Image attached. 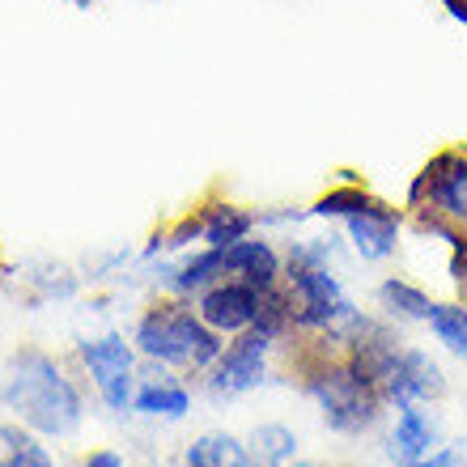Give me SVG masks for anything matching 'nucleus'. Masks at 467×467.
Listing matches in <instances>:
<instances>
[{"mask_svg":"<svg viewBox=\"0 0 467 467\" xmlns=\"http://www.w3.org/2000/svg\"><path fill=\"white\" fill-rule=\"evenodd\" d=\"M5 408L38 433L64 438L81 425V395L64 369L43 353H22L13 361V374L5 382Z\"/></svg>","mask_w":467,"mask_h":467,"instance_id":"1","label":"nucleus"},{"mask_svg":"<svg viewBox=\"0 0 467 467\" xmlns=\"http://www.w3.org/2000/svg\"><path fill=\"white\" fill-rule=\"evenodd\" d=\"M289 306H294V323L310 327V332H357L361 315L345 297L340 281L327 272V246L323 238L294 246L289 251Z\"/></svg>","mask_w":467,"mask_h":467,"instance_id":"2","label":"nucleus"},{"mask_svg":"<svg viewBox=\"0 0 467 467\" xmlns=\"http://www.w3.org/2000/svg\"><path fill=\"white\" fill-rule=\"evenodd\" d=\"M217 336L222 332H213L196 310L158 306L140 319V327H136V345H140L145 357H153V361L183 366V369H204L222 357V340H217Z\"/></svg>","mask_w":467,"mask_h":467,"instance_id":"3","label":"nucleus"},{"mask_svg":"<svg viewBox=\"0 0 467 467\" xmlns=\"http://www.w3.org/2000/svg\"><path fill=\"white\" fill-rule=\"evenodd\" d=\"M306 391H310V400L319 404L327 430H336V433H366L369 425L379 420L382 395L353 361H345V366H323L319 374H310Z\"/></svg>","mask_w":467,"mask_h":467,"instance_id":"4","label":"nucleus"},{"mask_svg":"<svg viewBox=\"0 0 467 467\" xmlns=\"http://www.w3.org/2000/svg\"><path fill=\"white\" fill-rule=\"evenodd\" d=\"M408 200L425 204L433 217H446L459 230H467V153H438L417 174Z\"/></svg>","mask_w":467,"mask_h":467,"instance_id":"5","label":"nucleus"},{"mask_svg":"<svg viewBox=\"0 0 467 467\" xmlns=\"http://www.w3.org/2000/svg\"><path fill=\"white\" fill-rule=\"evenodd\" d=\"M374 387H379V395L387 404L404 408V404H430V400H438L446 391V379L430 353H420V348H395Z\"/></svg>","mask_w":467,"mask_h":467,"instance_id":"6","label":"nucleus"},{"mask_svg":"<svg viewBox=\"0 0 467 467\" xmlns=\"http://www.w3.org/2000/svg\"><path fill=\"white\" fill-rule=\"evenodd\" d=\"M81 361L89 366V379L107 400V408L123 412L132 404V348L123 345V336H99L81 345Z\"/></svg>","mask_w":467,"mask_h":467,"instance_id":"7","label":"nucleus"},{"mask_svg":"<svg viewBox=\"0 0 467 467\" xmlns=\"http://www.w3.org/2000/svg\"><path fill=\"white\" fill-rule=\"evenodd\" d=\"M268 336L264 332H243L238 340H234L230 348H222V357L213 361V379H209V391L213 395H243L251 391V387H259L264 382V357H268Z\"/></svg>","mask_w":467,"mask_h":467,"instance_id":"8","label":"nucleus"},{"mask_svg":"<svg viewBox=\"0 0 467 467\" xmlns=\"http://www.w3.org/2000/svg\"><path fill=\"white\" fill-rule=\"evenodd\" d=\"M259 315V289L246 281H222L209 285L200 297V319L213 332H251Z\"/></svg>","mask_w":467,"mask_h":467,"instance_id":"9","label":"nucleus"},{"mask_svg":"<svg viewBox=\"0 0 467 467\" xmlns=\"http://www.w3.org/2000/svg\"><path fill=\"white\" fill-rule=\"evenodd\" d=\"M345 225H348V238H353L361 259H387L395 251V243H400V213L379 204V200H374L369 209L345 217Z\"/></svg>","mask_w":467,"mask_h":467,"instance_id":"10","label":"nucleus"},{"mask_svg":"<svg viewBox=\"0 0 467 467\" xmlns=\"http://www.w3.org/2000/svg\"><path fill=\"white\" fill-rule=\"evenodd\" d=\"M438 442V420L425 412L420 404H404L400 408V417H395V430H391V446H387V455L395 463H417V459L430 455V446Z\"/></svg>","mask_w":467,"mask_h":467,"instance_id":"11","label":"nucleus"},{"mask_svg":"<svg viewBox=\"0 0 467 467\" xmlns=\"http://www.w3.org/2000/svg\"><path fill=\"white\" fill-rule=\"evenodd\" d=\"M222 251H225V272L243 276V281L255 285V289H272L276 276H281V259H276V251H272L268 243L238 238V243L222 246Z\"/></svg>","mask_w":467,"mask_h":467,"instance_id":"12","label":"nucleus"},{"mask_svg":"<svg viewBox=\"0 0 467 467\" xmlns=\"http://www.w3.org/2000/svg\"><path fill=\"white\" fill-rule=\"evenodd\" d=\"M187 467H251V455L234 433H204L187 451Z\"/></svg>","mask_w":467,"mask_h":467,"instance_id":"13","label":"nucleus"},{"mask_svg":"<svg viewBox=\"0 0 467 467\" xmlns=\"http://www.w3.org/2000/svg\"><path fill=\"white\" fill-rule=\"evenodd\" d=\"M294 451H297V438L294 430L285 425H259L251 433V467H289L294 463Z\"/></svg>","mask_w":467,"mask_h":467,"instance_id":"14","label":"nucleus"},{"mask_svg":"<svg viewBox=\"0 0 467 467\" xmlns=\"http://www.w3.org/2000/svg\"><path fill=\"white\" fill-rule=\"evenodd\" d=\"M379 302L382 310H391L395 319H430V294L425 289H417V285L400 281V276H387V281L379 285Z\"/></svg>","mask_w":467,"mask_h":467,"instance_id":"15","label":"nucleus"},{"mask_svg":"<svg viewBox=\"0 0 467 467\" xmlns=\"http://www.w3.org/2000/svg\"><path fill=\"white\" fill-rule=\"evenodd\" d=\"M0 467H56V463L38 446L35 433L17 430V425H0Z\"/></svg>","mask_w":467,"mask_h":467,"instance_id":"16","label":"nucleus"},{"mask_svg":"<svg viewBox=\"0 0 467 467\" xmlns=\"http://www.w3.org/2000/svg\"><path fill=\"white\" fill-rule=\"evenodd\" d=\"M204 230H200V238L209 246H230V243H238V238H246L251 234V213H243V209H234V204H217V209H209L204 217Z\"/></svg>","mask_w":467,"mask_h":467,"instance_id":"17","label":"nucleus"},{"mask_svg":"<svg viewBox=\"0 0 467 467\" xmlns=\"http://www.w3.org/2000/svg\"><path fill=\"white\" fill-rule=\"evenodd\" d=\"M213 276H225V251L222 246H209V251H200L196 259H187L183 268L174 272V289L179 294H196V289H209Z\"/></svg>","mask_w":467,"mask_h":467,"instance_id":"18","label":"nucleus"},{"mask_svg":"<svg viewBox=\"0 0 467 467\" xmlns=\"http://www.w3.org/2000/svg\"><path fill=\"white\" fill-rule=\"evenodd\" d=\"M187 408H192V400L174 382H149L136 395V412H145V417H183Z\"/></svg>","mask_w":467,"mask_h":467,"instance_id":"19","label":"nucleus"},{"mask_svg":"<svg viewBox=\"0 0 467 467\" xmlns=\"http://www.w3.org/2000/svg\"><path fill=\"white\" fill-rule=\"evenodd\" d=\"M430 327L438 336V345H446L459 361H467V310L446 302V306H433L430 310Z\"/></svg>","mask_w":467,"mask_h":467,"instance_id":"20","label":"nucleus"},{"mask_svg":"<svg viewBox=\"0 0 467 467\" xmlns=\"http://www.w3.org/2000/svg\"><path fill=\"white\" fill-rule=\"evenodd\" d=\"M374 200L361 192V187H340V192H327V196L315 204V217H353V213H361V209H369Z\"/></svg>","mask_w":467,"mask_h":467,"instance_id":"21","label":"nucleus"},{"mask_svg":"<svg viewBox=\"0 0 467 467\" xmlns=\"http://www.w3.org/2000/svg\"><path fill=\"white\" fill-rule=\"evenodd\" d=\"M408 467H467V442H451L442 446V451H433V455L417 459V463Z\"/></svg>","mask_w":467,"mask_h":467,"instance_id":"22","label":"nucleus"},{"mask_svg":"<svg viewBox=\"0 0 467 467\" xmlns=\"http://www.w3.org/2000/svg\"><path fill=\"white\" fill-rule=\"evenodd\" d=\"M86 467H123V459L115 455V451H94V455L86 459Z\"/></svg>","mask_w":467,"mask_h":467,"instance_id":"23","label":"nucleus"},{"mask_svg":"<svg viewBox=\"0 0 467 467\" xmlns=\"http://www.w3.org/2000/svg\"><path fill=\"white\" fill-rule=\"evenodd\" d=\"M442 5H446V13H451L455 22L467 26V0H442Z\"/></svg>","mask_w":467,"mask_h":467,"instance_id":"24","label":"nucleus"},{"mask_svg":"<svg viewBox=\"0 0 467 467\" xmlns=\"http://www.w3.org/2000/svg\"><path fill=\"white\" fill-rule=\"evenodd\" d=\"M294 467H323V463H294Z\"/></svg>","mask_w":467,"mask_h":467,"instance_id":"25","label":"nucleus"},{"mask_svg":"<svg viewBox=\"0 0 467 467\" xmlns=\"http://www.w3.org/2000/svg\"><path fill=\"white\" fill-rule=\"evenodd\" d=\"M73 5H86V0H73Z\"/></svg>","mask_w":467,"mask_h":467,"instance_id":"26","label":"nucleus"}]
</instances>
